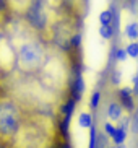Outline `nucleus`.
Returning <instances> with one entry per match:
<instances>
[{"label":"nucleus","instance_id":"1","mask_svg":"<svg viewBox=\"0 0 138 148\" xmlns=\"http://www.w3.org/2000/svg\"><path fill=\"white\" fill-rule=\"evenodd\" d=\"M18 65L26 72L38 69L46 60V47L38 38H28L16 47L15 52Z\"/></svg>","mask_w":138,"mask_h":148},{"label":"nucleus","instance_id":"2","mask_svg":"<svg viewBox=\"0 0 138 148\" xmlns=\"http://www.w3.org/2000/svg\"><path fill=\"white\" fill-rule=\"evenodd\" d=\"M18 129V114L12 103H0V132L12 134Z\"/></svg>","mask_w":138,"mask_h":148},{"label":"nucleus","instance_id":"3","mask_svg":"<svg viewBox=\"0 0 138 148\" xmlns=\"http://www.w3.org/2000/svg\"><path fill=\"white\" fill-rule=\"evenodd\" d=\"M119 103L124 106L125 111L128 112H133L135 111V95H133V88H128V86H124L119 90Z\"/></svg>","mask_w":138,"mask_h":148},{"label":"nucleus","instance_id":"4","mask_svg":"<svg viewBox=\"0 0 138 148\" xmlns=\"http://www.w3.org/2000/svg\"><path fill=\"white\" fill-rule=\"evenodd\" d=\"M124 106L119 103V101H112L111 104L107 106V117L112 122H119L122 117H124Z\"/></svg>","mask_w":138,"mask_h":148},{"label":"nucleus","instance_id":"5","mask_svg":"<svg viewBox=\"0 0 138 148\" xmlns=\"http://www.w3.org/2000/svg\"><path fill=\"white\" fill-rule=\"evenodd\" d=\"M124 34L125 38L132 42V41H138V23L137 21H130L125 25V29H124Z\"/></svg>","mask_w":138,"mask_h":148},{"label":"nucleus","instance_id":"6","mask_svg":"<svg viewBox=\"0 0 138 148\" xmlns=\"http://www.w3.org/2000/svg\"><path fill=\"white\" fill-rule=\"evenodd\" d=\"M99 23L101 26H107L114 23V8H106L99 13Z\"/></svg>","mask_w":138,"mask_h":148},{"label":"nucleus","instance_id":"7","mask_svg":"<svg viewBox=\"0 0 138 148\" xmlns=\"http://www.w3.org/2000/svg\"><path fill=\"white\" fill-rule=\"evenodd\" d=\"M78 125L81 127V129H91V127L94 125L93 116L89 112H80L78 114Z\"/></svg>","mask_w":138,"mask_h":148},{"label":"nucleus","instance_id":"8","mask_svg":"<svg viewBox=\"0 0 138 148\" xmlns=\"http://www.w3.org/2000/svg\"><path fill=\"white\" fill-rule=\"evenodd\" d=\"M125 140H127V130L117 125V132L114 134V137H112L114 145H124L125 143Z\"/></svg>","mask_w":138,"mask_h":148},{"label":"nucleus","instance_id":"9","mask_svg":"<svg viewBox=\"0 0 138 148\" xmlns=\"http://www.w3.org/2000/svg\"><path fill=\"white\" fill-rule=\"evenodd\" d=\"M115 34V29H114L112 25H107V26H99V36L106 41H111Z\"/></svg>","mask_w":138,"mask_h":148},{"label":"nucleus","instance_id":"10","mask_svg":"<svg viewBox=\"0 0 138 148\" xmlns=\"http://www.w3.org/2000/svg\"><path fill=\"white\" fill-rule=\"evenodd\" d=\"M130 130H132V134L138 135V106L130 114Z\"/></svg>","mask_w":138,"mask_h":148},{"label":"nucleus","instance_id":"11","mask_svg":"<svg viewBox=\"0 0 138 148\" xmlns=\"http://www.w3.org/2000/svg\"><path fill=\"white\" fill-rule=\"evenodd\" d=\"M125 51L130 59H138V41H132L125 46Z\"/></svg>","mask_w":138,"mask_h":148},{"label":"nucleus","instance_id":"12","mask_svg":"<svg viewBox=\"0 0 138 148\" xmlns=\"http://www.w3.org/2000/svg\"><path fill=\"white\" fill-rule=\"evenodd\" d=\"M99 103H101V91H93V95H91L89 98V108L91 109H98L99 108Z\"/></svg>","mask_w":138,"mask_h":148},{"label":"nucleus","instance_id":"13","mask_svg":"<svg viewBox=\"0 0 138 148\" xmlns=\"http://www.w3.org/2000/svg\"><path fill=\"white\" fill-rule=\"evenodd\" d=\"M114 56H115L117 62H127V59H130L128 54H127V51H125V47H117L115 52H114Z\"/></svg>","mask_w":138,"mask_h":148},{"label":"nucleus","instance_id":"14","mask_svg":"<svg viewBox=\"0 0 138 148\" xmlns=\"http://www.w3.org/2000/svg\"><path fill=\"white\" fill-rule=\"evenodd\" d=\"M88 148H98V134H96L94 125L89 129V143H88Z\"/></svg>","mask_w":138,"mask_h":148},{"label":"nucleus","instance_id":"15","mask_svg":"<svg viewBox=\"0 0 138 148\" xmlns=\"http://www.w3.org/2000/svg\"><path fill=\"white\" fill-rule=\"evenodd\" d=\"M104 134L107 135V137H111L112 138L114 137V134L117 132V125H114L112 122H104Z\"/></svg>","mask_w":138,"mask_h":148},{"label":"nucleus","instance_id":"16","mask_svg":"<svg viewBox=\"0 0 138 148\" xmlns=\"http://www.w3.org/2000/svg\"><path fill=\"white\" fill-rule=\"evenodd\" d=\"M132 83H133V95L138 96V70H137V73H135L133 80H132Z\"/></svg>","mask_w":138,"mask_h":148},{"label":"nucleus","instance_id":"17","mask_svg":"<svg viewBox=\"0 0 138 148\" xmlns=\"http://www.w3.org/2000/svg\"><path fill=\"white\" fill-rule=\"evenodd\" d=\"M120 75H122L120 70H119V72H117V70L114 72V77H112V83H114V85H119V83H120V78H122Z\"/></svg>","mask_w":138,"mask_h":148},{"label":"nucleus","instance_id":"18","mask_svg":"<svg viewBox=\"0 0 138 148\" xmlns=\"http://www.w3.org/2000/svg\"><path fill=\"white\" fill-rule=\"evenodd\" d=\"M111 148H124V145H115V147H111Z\"/></svg>","mask_w":138,"mask_h":148},{"label":"nucleus","instance_id":"19","mask_svg":"<svg viewBox=\"0 0 138 148\" xmlns=\"http://www.w3.org/2000/svg\"><path fill=\"white\" fill-rule=\"evenodd\" d=\"M137 60H138V59H137Z\"/></svg>","mask_w":138,"mask_h":148}]
</instances>
